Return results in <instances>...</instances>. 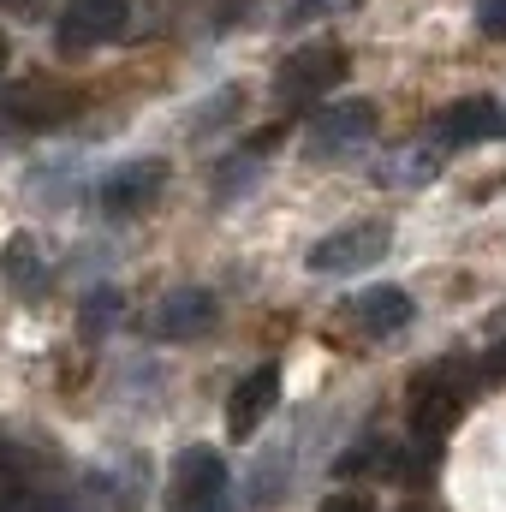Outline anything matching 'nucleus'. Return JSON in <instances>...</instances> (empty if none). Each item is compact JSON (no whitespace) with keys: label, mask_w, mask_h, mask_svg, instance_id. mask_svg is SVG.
Here are the masks:
<instances>
[{"label":"nucleus","mask_w":506,"mask_h":512,"mask_svg":"<svg viewBox=\"0 0 506 512\" xmlns=\"http://www.w3.org/2000/svg\"><path fill=\"white\" fill-rule=\"evenodd\" d=\"M209 512H239V507H233V501H221V507H209Z\"/></svg>","instance_id":"6ab92c4d"},{"label":"nucleus","mask_w":506,"mask_h":512,"mask_svg":"<svg viewBox=\"0 0 506 512\" xmlns=\"http://www.w3.org/2000/svg\"><path fill=\"white\" fill-rule=\"evenodd\" d=\"M12 512H72V507H66V501H54V495H24Z\"/></svg>","instance_id":"f3484780"},{"label":"nucleus","mask_w":506,"mask_h":512,"mask_svg":"<svg viewBox=\"0 0 506 512\" xmlns=\"http://www.w3.org/2000/svg\"><path fill=\"white\" fill-rule=\"evenodd\" d=\"M411 316H417V304H411V292H399V286H370V292L352 298V322H358L370 340H387V334L411 328Z\"/></svg>","instance_id":"9b49d317"},{"label":"nucleus","mask_w":506,"mask_h":512,"mask_svg":"<svg viewBox=\"0 0 506 512\" xmlns=\"http://www.w3.org/2000/svg\"><path fill=\"white\" fill-rule=\"evenodd\" d=\"M161 191H167V161L143 155V161H126V167H114V173L96 185V203H102L108 215H137V209H149Z\"/></svg>","instance_id":"0eeeda50"},{"label":"nucleus","mask_w":506,"mask_h":512,"mask_svg":"<svg viewBox=\"0 0 506 512\" xmlns=\"http://www.w3.org/2000/svg\"><path fill=\"white\" fill-rule=\"evenodd\" d=\"M0 274H6L18 292H30V286L42 280V262H36V239H30V233H12V239H6V251H0Z\"/></svg>","instance_id":"f8f14e48"},{"label":"nucleus","mask_w":506,"mask_h":512,"mask_svg":"<svg viewBox=\"0 0 506 512\" xmlns=\"http://www.w3.org/2000/svg\"><path fill=\"white\" fill-rule=\"evenodd\" d=\"M215 316H221V304H215L209 286H173V292L143 316V328H149L155 340L179 346V340H203V334L215 328Z\"/></svg>","instance_id":"423d86ee"},{"label":"nucleus","mask_w":506,"mask_h":512,"mask_svg":"<svg viewBox=\"0 0 506 512\" xmlns=\"http://www.w3.org/2000/svg\"><path fill=\"white\" fill-rule=\"evenodd\" d=\"M274 405H280V370H274V364H256L251 376L233 387V399H227V429L245 441V435H256V429L268 423Z\"/></svg>","instance_id":"9d476101"},{"label":"nucleus","mask_w":506,"mask_h":512,"mask_svg":"<svg viewBox=\"0 0 506 512\" xmlns=\"http://www.w3.org/2000/svg\"><path fill=\"white\" fill-rule=\"evenodd\" d=\"M6 66H12V36L0 30V72H6Z\"/></svg>","instance_id":"a211bd4d"},{"label":"nucleus","mask_w":506,"mask_h":512,"mask_svg":"<svg viewBox=\"0 0 506 512\" xmlns=\"http://www.w3.org/2000/svg\"><path fill=\"white\" fill-rule=\"evenodd\" d=\"M167 495H173V512H209V507H221V501H233V471H227L221 453L185 447L173 459V489Z\"/></svg>","instance_id":"39448f33"},{"label":"nucleus","mask_w":506,"mask_h":512,"mask_svg":"<svg viewBox=\"0 0 506 512\" xmlns=\"http://www.w3.org/2000/svg\"><path fill=\"white\" fill-rule=\"evenodd\" d=\"M465 399H471V382H465L459 364L423 370V376L411 382V441H423V447L447 441V429L465 417Z\"/></svg>","instance_id":"f257e3e1"},{"label":"nucleus","mask_w":506,"mask_h":512,"mask_svg":"<svg viewBox=\"0 0 506 512\" xmlns=\"http://www.w3.org/2000/svg\"><path fill=\"white\" fill-rule=\"evenodd\" d=\"M393 245V227L387 221H352V227H340V233H328V239H316L310 245V274H364L370 262H381Z\"/></svg>","instance_id":"20e7f679"},{"label":"nucleus","mask_w":506,"mask_h":512,"mask_svg":"<svg viewBox=\"0 0 506 512\" xmlns=\"http://www.w3.org/2000/svg\"><path fill=\"white\" fill-rule=\"evenodd\" d=\"M340 78H346V48H340V42H310V48L286 54L280 78H274V102H280V108H310V102H322Z\"/></svg>","instance_id":"f03ea898"},{"label":"nucleus","mask_w":506,"mask_h":512,"mask_svg":"<svg viewBox=\"0 0 506 512\" xmlns=\"http://www.w3.org/2000/svg\"><path fill=\"white\" fill-rule=\"evenodd\" d=\"M131 24L126 0H66L54 18V48L60 54H96L108 42H120Z\"/></svg>","instance_id":"7ed1b4c3"},{"label":"nucleus","mask_w":506,"mask_h":512,"mask_svg":"<svg viewBox=\"0 0 506 512\" xmlns=\"http://www.w3.org/2000/svg\"><path fill=\"white\" fill-rule=\"evenodd\" d=\"M477 24H483L495 42H506V0H477Z\"/></svg>","instance_id":"2eb2a0df"},{"label":"nucleus","mask_w":506,"mask_h":512,"mask_svg":"<svg viewBox=\"0 0 506 512\" xmlns=\"http://www.w3.org/2000/svg\"><path fill=\"white\" fill-rule=\"evenodd\" d=\"M24 495H30V483H24V459H18L12 441H0V512H12Z\"/></svg>","instance_id":"ddd939ff"},{"label":"nucleus","mask_w":506,"mask_h":512,"mask_svg":"<svg viewBox=\"0 0 506 512\" xmlns=\"http://www.w3.org/2000/svg\"><path fill=\"white\" fill-rule=\"evenodd\" d=\"M370 137H376V102L352 96V102H334V108L316 114V126H310V155H316V161H322V155H346V149H358V143H370Z\"/></svg>","instance_id":"6e6552de"},{"label":"nucleus","mask_w":506,"mask_h":512,"mask_svg":"<svg viewBox=\"0 0 506 512\" xmlns=\"http://www.w3.org/2000/svg\"><path fill=\"white\" fill-rule=\"evenodd\" d=\"M316 512H376V501H370V495H358V489H334Z\"/></svg>","instance_id":"4468645a"},{"label":"nucleus","mask_w":506,"mask_h":512,"mask_svg":"<svg viewBox=\"0 0 506 512\" xmlns=\"http://www.w3.org/2000/svg\"><path fill=\"white\" fill-rule=\"evenodd\" d=\"M501 131H506V108L495 96H465V102H453V108L441 114L435 137H441L447 149H471V143H489V137H501Z\"/></svg>","instance_id":"1a4fd4ad"},{"label":"nucleus","mask_w":506,"mask_h":512,"mask_svg":"<svg viewBox=\"0 0 506 512\" xmlns=\"http://www.w3.org/2000/svg\"><path fill=\"white\" fill-rule=\"evenodd\" d=\"M328 6H340V0H292V24H310V18H322Z\"/></svg>","instance_id":"dca6fc26"}]
</instances>
